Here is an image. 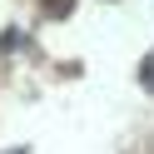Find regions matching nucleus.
I'll list each match as a JSON object with an SVG mask.
<instances>
[{
	"mask_svg": "<svg viewBox=\"0 0 154 154\" xmlns=\"http://www.w3.org/2000/svg\"><path fill=\"white\" fill-rule=\"evenodd\" d=\"M15 154H20V149H15Z\"/></svg>",
	"mask_w": 154,
	"mask_h": 154,
	"instance_id": "f257e3e1",
	"label": "nucleus"
}]
</instances>
